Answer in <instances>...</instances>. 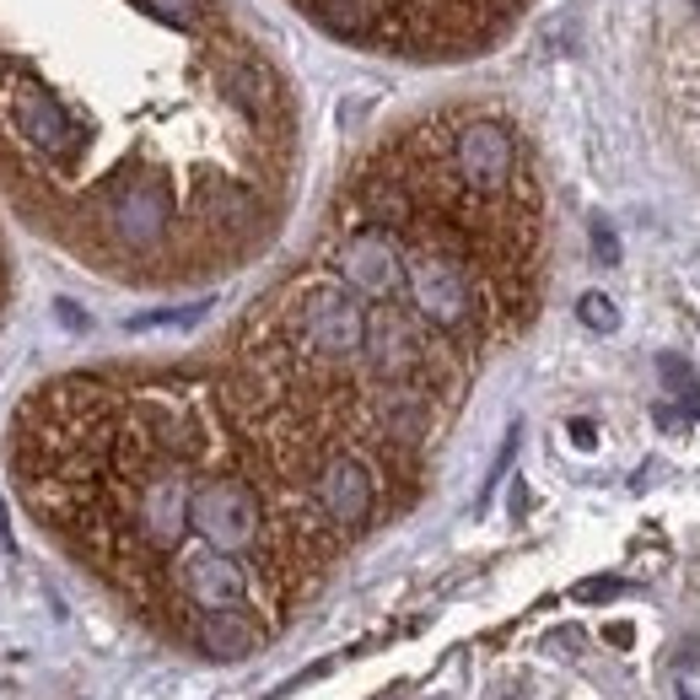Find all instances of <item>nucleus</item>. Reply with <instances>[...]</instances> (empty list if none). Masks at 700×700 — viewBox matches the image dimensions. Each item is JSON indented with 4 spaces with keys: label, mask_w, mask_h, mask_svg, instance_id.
Listing matches in <instances>:
<instances>
[{
    "label": "nucleus",
    "mask_w": 700,
    "mask_h": 700,
    "mask_svg": "<svg viewBox=\"0 0 700 700\" xmlns=\"http://www.w3.org/2000/svg\"><path fill=\"white\" fill-rule=\"evenodd\" d=\"M662 372H668V388H673V394L685 399V410L700 415V377H696V372L685 367V362H673V356L662 362Z\"/></svg>",
    "instance_id": "obj_6"
},
{
    "label": "nucleus",
    "mask_w": 700,
    "mask_h": 700,
    "mask_svg": "<svg viewBox=\"0 0 700 700\" xmlns=\"http://www.w3.org/2000/svg\"><path fill=\"white\" fill-rule=\"evenodd\" d=\"M577 313H582V324H587V330H598V334H609V330L619 324L615 302H609L604 291H587V296L577 302Z\"/></svg>",
    "instance_id": "obj_5"
},
{
    "label": "nucleus",
    "mask_w": 700,
    "mask_h": 700,
    "mask_svg": "<svg viewBox=\"0 0 700 700\" xmlns=\"http://www.w3.org/2000/svg\"><path fill=\"white\" fill-rule=\"evenodd\" d=\"M345 49L399 65H463L512 39L534 0H286Z\"/></svg>",
    "instance_id": "obj_3"
},
{
    "label": "nucleus",
    "mask_w": 700,
    "mask_h": 700,
    "mask_svg": "<svg viewBox=\"0 0 700 700\" xmlns=\"http://www.w3.org/2000/svg\"><path fill=\"white\" fill-rule=\"evenodd\" d=\"M615 593H619L615 577H598V582H582V587H577L582 604H604V598H615Z\"/></svg>",
    "instance_id": "obj_7"
},
{
    "label": "nucleus",
    "mask_w": 700,
    "mask_h": 700,
    "mask_svg": "<svg viewBox=\"0 0 700 700\" xmlns=\"http://www.w3.org/2000/svg\"><path fill=\"white\" fill-rule=\"evenodd\" d=\"M264 619L259 615H206L189 625V641L216 662H238V658H253L264 647Z\"/></svg>",
    "instance_id": "obj_4"
},
{
    "label": "nucleus",
    "mask_w": 700,
    "mask_h": 700,
    "mask_svg": "<svg viewBox=\"0 0 700 700\" xmlns=\"http://www.w3.org/2000/svg\"><path fill=\"white\" fill-rule=\"evenodd\" d=\"M598 253H604V259H609V264H615V232H609V227H604V221H598Z\"/></svg>",
    "instance_id": "obj_9"
},
{
    "label": "nucleus",
    "mask_w": 700,
    "mask_h": 700,
    "mask_svg": "<svg viewBox=\"0 0 700 700\" xmlns=\"http://www.w3.org/2000/svg\"><path fill=\"white\" fill-rule=\"evenodd\" d=\"M544 206L495 103L394 124L330 227L206 362L39 383L6 437L22 506L163 615L173 582L238 566L275 615L426 474L474 367L529 324Z\"/></svg>",
    "instance_id": "obj_1"
},
{
    "label": "nucleus",
    "mask_w": 700,
    "mask_h": 700,
    "mask_svg": "<svg viewBox=\"0 0 700 700\" xmlns=\"http://www.w3.org/2000/svg\"><path fill=\"white\" fill-rule=\"evenodd\" d=\"M296 140V86L238 0H0V189L114 281L248 259Z\"/></svg>",
    "instance_id": "obj_2"
},
{
    "label": "nucleus",
    "mask_w": 700,
    "mask_h": 700,
    "mask_svg": "<svg viewBox=\"0 0 700 700\" xmlns=\"http://www.w3.org/2000/svg\"><path fill=\"white\" fill-rule=\"evenodd\" d=\"M6 302H11V259H6V238H0V318H6Z\"/></svg>",
    "instance_id": "obj_8"
}]
</instances>
